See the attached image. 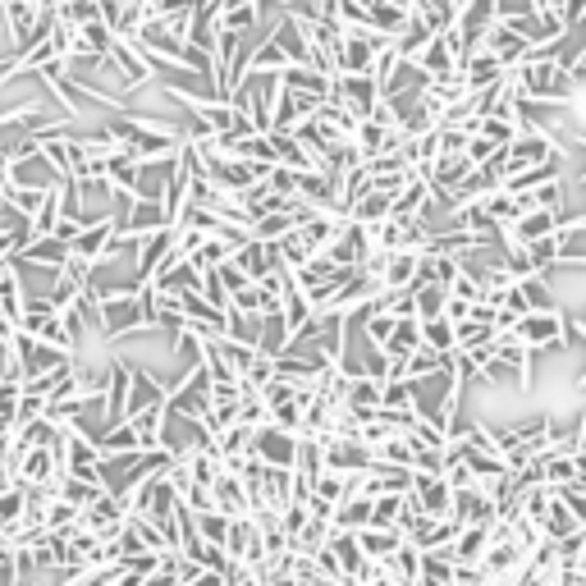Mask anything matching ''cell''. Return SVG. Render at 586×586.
<instances>
[{"label": "cell", "instance_id": "obj_1", "mask_svg": "<svg viewBox=\"0 0 586 586\" xmlns=\"http://www.w3.org/2000/svg\"><path fill=\"white\" fill-rule=\"evenodd\" d=\"M513 78H518V87L536 101H559V106H568V101L577 97L573 74H568L559 60H527L522 69H513Z\"/></svg>", "mask_w": 586, "mask_h": 586}, {"label": "cell", "instance_id": "obj_2", "mask_svg": "<svg viewBox=\"0 0 586 586\" xmlns=\"http://www.w3.org/2000/svg\"><path fill=\"white\" fill-rule=\"evenodd\" d=\"M138 335H152V321L142 312L138 293H115L101 303V344H129Z\"/></svg>", "mask_w": 586, "mask_h": 586}, {"label": "cell", "instance_id": "obj_3", "mask_svg": "<svg viewBox=\"0 0 586 586\" xmlns=\"http://www.w3.org/2000/svg\"><path fill=\"white\" fill-rule=\"evenodd\" d=\"M518 335L527 339L532 353H554V348L568 344V316L559 312V307H550V312H527L518 321Z\"/></svg>", "mask_w": 586, "mask_h": 586}, {"label": "cell", "instance_id": "obj_4", "mask_svg": "<svg viewBox=\"0 0 586 586\" xmlns=\"http://www.w3.org/2000/svg\"><path fill=\"white\" fill-rule=\"evenodd\" d=\"M554 156H564V138H554L545 129H522L518 138L509 142V174L527 170V165H545Z\"/></svg>", "mask_w": 586, "mask_h": 586}, {"label": "cell", "instance_id": "obj_5", "mask_svg": "<svg viewBox=\"0 0 586 586\" xmlns=\"http://www.w3.org/2000/svg\"><path fill=\"white\" fill-rule=\"evenodd\" d=\"M298 449H303V435L298 431H284V426H261L257 440H252V454L261 458L266 467H298Z\"/></svg>", "mask_w": 586, "mask_h": 586}, {"label": "cell", "instance_id": "obj_6", "mask_svg": "<svg viewBox=\"0 0 586 586\" xmlns=\"http://www.w3.org/2000/svg\"><path fill=\"white\" fill-rule=\"evenodd\" d=\"M330 97H339L348 110H358L362 120H371V110L385 101V92H380L376 74H335V92Z\"/></svg>", "mask_w": 586, "mask_h": 586}, {"label": "cell", "instance_id": "obj_7", "mask_svg": "<svg viewBox=\"0 0 586 586\" xmlns=\"http://www.w3.org/2000/svg\"><path fill=\"white\" fill-rule=\"evenodd\" d=\"M69 257H74V243H65L60 234H33V239L14 252V261L33 266V271H60Z\"/></svg>", "mask_w": 586, "mask_h": 586}, {"label": "cell", "instance_id": "obj_8", "mask_svg": "<svg viewBox=\"0 0 586 586\" xmlns=\"http://www.w3.org/2000/svg\"><path fill=\"white\" fill-rule=\"evenodd\" d=\"M408 495H413V504L426 513V518H454V486H449L445 477H426V472H417Z\"/></svg>", "mask_w": 586, "mask_h": 586}, {"label": "cell", "instance_id": "obj_9", "mask_svg": "<svg viewBox=\"0 0 586 586\" xmlns=\"http://www.w3.org/2000/svg\"><path fill=\"white\" fill-rule=\"evenodd\" d=\"M271 37L280 42V51L289 55L293 65H312V33H307L303 14H280L271 28Z\"/></svg>", "mask_w": 586, "mask_h": 586}, {"label": "cell", "instance_id": "obj_10", "mask_svg": "<svg viewBox=\"0 0 586 586\" xmlns=\"http://www.w3.org/2000/svg\"><path fill=\"white\" fill-rule=\"evenodd\" d=\"M170 403V380H161L156 371L133 362V390H129V417L147 413V408H165Z\"/></svg>", "mask_w": 586, "mask_h": 586}, {"label": "cell", "instance_id": "obj_11", "mask_svg": "<svg viewBox=\"0 0 586 586\" xmlns=\"http://www.w3.org/2000/svg\"><path fill=\"white\" fill-rule=\"evenodd\" d=\"M495 358H500L504 367L518 376L522 390H532V358H536V353L527 348V339H522L518 330H504V335L495 339Z\"/></svg>", "mask_w": 586, "mask_h": 586}, {"label": "cell", "instance_id": "obj_12", "mask_svg": "<svg viewBox=\"0 0 586 586\" xmlns=\"http://www.w3.org/2000/svg\"><path fill=\"white\" fill-rule=\"evenodd\" d=\"M559 211H550V207H532V211H522L518 220H513L509 229H504V239L509 243H536V239H550L554 229H559Z\"/></svg>", "mask_w": 586, "mask_h": 586}, {"label": "cell", "instance_id": "obj_13", "mask_svg": "<svg viewBox=\"0 0 586 586\" xmlns=\"http://www.w3.org/2000/svg\"><path fill=\"white\" fill-rule=\"evenodd\" d=\"M174 248H179V234H174V225H170V229H156V234H147V239H142L138 261H133V275H138V280H152V275L161 271V261L170 257Z\"/></svg>", "mask_w": 586, "mask_h": 586}, {"label": "cell", "instance_id": "obj_14", "mask_svg": "<svg viewBox=\"0 0 586 586\" xmlns=\"http://www.w3.org/2000/svg\"><path fill=\"white\" fill-rule=\"evenodd\" d=\"M417 65H422L431 78H449V74H463V55H458V46L449 42V33H435L431 46L417 55Z\"/></svg>", "mask_w": 586, "mask_h": 586}, {"label": "cell", "instance_id": "obj_15", "mask_svg": "<svg viewBox=\"0 0 586 586\" xmlns=\"http://www.w3.org/2000/svg\"><path fill=\"white\" fill-rule=\"evenodd\" d=\"M174 225V216H170V207H165L161 197H138L133 202V211H129V220H124V229L129 234H156V229H170Z\"/></svg>", "mask_w": 586, "mask_h": 586}, {"label": "cell", "instance_id": "obj_16", "mask_svg": "<svg viewBox=\"0 0 586 586\" xmlns=\"http://www.w3.org/2000/svg\"><path fill=\"white\" fill-rule=\"evenodd\" d=\"M60 179H65V174L46 161V152H37V156H28V161H14L10 165V184H23V188H55Z\"/></svg>", "mask_w": 586, "mask_h": 586}, {"label": "cell", "instance_id": "obj_17", "mask_svg": "<svg viewBox=\"0 0 586 586\" xmlns=\"http://www.w3.org/2000/svg\"><path fill=\"white\" fill-rule=\"evenodd\" d=\"M490 545H495V522H481V527H463L454 541V559L458 564H486Z\"/></svg>", "mask_w": 586, "mask_h": 586}, {"label": "cell", "instance_id": "obj_18", "mask_svg": "<svg viewBox=\"0 0 586 586\" xmlns=\"http://www.w3.org/2000/svg\"><path fill=\"white\" fill-rule=\"evenodd\" d=\"M504 74H509V69H504V60L495 51H486V46H481V51H472L463 60V78H467V87H472V92H481V87H490V83H500Z\"/></svg>", "mask_w": 586, "mask_h": 586}, {"label": "cell", "instance_id": "obj_19", "mask_svg": "<svg viewBox=\"0 0 586 586\" xmlns=\"http://www.w3.org/2000/svg\"><path fill=\"white\" fill-rule=\"evenodd\" d=\"M280 78L289 92H307V97H330V92H335V78L312 69V65H289Z\"/></svg>", "mask_w": 586, "mask_h": 586}, {"label": "cell", "instance_id": "obj_20", "mask_svg": "<svg viewBox=\"0 0 586 586\" xmlns=\"http://www.w3.org/2000/svg\"><path fill=\"white\" fill-rule=\"evenodd\" d=\"M371 513H376V500H371V495H362V490H353V495H348V500L335 509V527H339V532H367Z\"/></svg>", "mask_w": 586, "mask_h": 586}, {"label": "cell", "instance_id": "obj_21", "mask_svg": "<svg viewBox=\"0 0 586 586\" xmlns=\"http://www.w3.org/2000/svg\"><path fill=\"white\" fill-rule=\"evenodd\" d=\"M174 161H179V156H165V161H142L133 193H138V197H161V202H165V188H170V179H174Z\"/></svg>", "mask_w": 586, "mask_h": 586}, {"label": "cell", "instance_id": "obj_22", "mask_svg": "<svg viewBox=\"0 0 586 586\" xmlns=\"http://www.w3.org/2000/svg\"><path fill=\"white\" fill-rule=\"evenodd\" d=\"M358 536H362V550H367V559H376V564H390L394 554L403 550V541H408L399 527H367V532H358Z\"/></svg>", "mask_w": 586, "mask_h": 586}, {"label": "cell", "instance_id": "obj_23", "mask_svg": "<svg viewBox=\"0 0 586 586\" xmlns=\"http://www.w3.org/2000/svg\"><path fill=\"white\" fill-rule=\"evenodd\" d=\"M97 445H101V458H115V454H142V435L133 422H115L106 426V431L97 435Z\"/></svg>", "mask_w": 586, "mask_h": 586}, {"label": "cell", "instance_id": "obj_24", "mask_svg": "<svg viewBox=\"0 0 586 586\" xmlns=\"http://www.w3.org/2000/svg\"><path fill=\"white\" fill-rule=\"evenodd\" d=\"M541 532H545V541H568L573 532H582V522H577V513L564 504V495L554 490V504H550V513H545V522H541Z\"/></svg>", "mask_w": 586, "mask_h": 586}, {"label": "cell", "instance_id": "obj_25", "mask_svg": "<svg viewBox=\"0 0 586 586\" xmlns=\"http://www.w3.org/2000/svg\"><path fill=\"white\" fill-rule=\"evenodd\" d=\"M417 271H422V252H390V266H385L380 289H413Z\"/></svg>", "mask_w": 586, "mask_h": 586}, {"label": "cell", "instance_id": "obj_26", "mask_svg": "<svg viewBox=\"0 0 586 586\" xmlns=\"http://www.w3.org/2000/svg\"><path fill=\"white\" fill-rule=\"evenodd\" d=\"M422 344H426L422 339V316H399V330H394V339L385 344V353H390L394 362H408Z\"/></svg>", "mask_w": 586, "mask_h": 586}, {"label": "cell", "instance_id": "obj_27", "mask_svg": "<svg viewBox=\"0 0 586 586\" xmlns=\"http://www.w3.org/2000/svg\"><path fill=\"white\" fill-rule=\"evenodd\" d=\"M367 10H371V28H376V33H390V37H399L403 28H408V19H413V10L399 5V0H371Z\"/></svg>", "mask_w": 586, "mask_h": 586}, {"label": "cell", "instance_id": "obj_28", "mask_svg": "<svg viewBox=\"0 0 586 586\" xmlns=\"http://www.w3.org/2000/svg\"><path fill=\"white\" fill-rule=\"evenodd\" d=\"M550 55H554V60H559V65L568 69V74H573V69L586 60V23H568V28H564V37H559V42L550 46Z\"/></svg>", "mask_w": 586, "mask_h": 586}, {"label": "cell", "instance_id": "obj_29", "mask_svg": "<svg viewBox=\"0 0 586 586\" xmlns=\"http://www.w3.org/2000/svg\"><path fill=\"white\" fill-rule=\"evenodd\" d=\"M431 193H435L431 179H426V174H413V179H408V188L394 197V220H417V211L431 202Z\"/></svg>", "mask_w": 586, "mask_h": 586}, {"label": "cell", "instance_id": "obj_30", "mask_svg": "<svg viewBox=\"0 0 586 586\" xmlns=\"http://www.w3.org/2000/svg\"><path fill=\"white\" fill-rule=\"evenodd\" d=\"M55 495H60V500H69V504H78V509H92V504L106 495V486H101V481H87V477L65 472V477H60V486H55Z\"/></svg>", "mask_w": 586, "mask_h": 586}, {"label": "cell", "instance_id": "obj_31", "mask_svg": "<svg viewBox=\"0 0 586 586\" xmlns=\"http://www.w3.org/2000/svg\"><path fill=\"white\" fill-rule=\"evenodd\" d=\"M261 326H266V316L261 312H239V307H229L225 312V335L239 339V344L261 348Z\"/></svg>", "mask_w": 586, "mask_h": 586}, {"label": "cell", "instance_id": "obj_32", "mask_svg": "<svg viewBox=\"0 0 586 586\" xmlns=\"http://www.w3.org/2000/svg\"><path fill=\"white\" fill-rule=\"evenodd\" d=\"M289 207H293V202H289ZM293 229H303V220L293 216V211H271V216H261V220H257L252 239H261V243H284Z\"/></svg>", "mask_w": 586, "mask_h": 586}, {"label": "cell", "instance_id": "obj_33", "mask_svg": "<svg viewBox=\"0 0 586 586\" xmlns=\"http://www.w3.org/2000/svg\"><path fill=\"white\" fill-rule=\"evenodd\" d=\"M289 344H293L289 316L284 312L266 316V326H261V353H266V358H280V353H289Z\"/></svg>", "mask_w": 586, "mask_h": 586}, {"label": "cell", "instance_id": "obj_34", "mask_svg": "<svg viewBox=\"0 0 586 586\" xmlns=\"http://www.w3.org/2000/svg\"><path fill=\"white\" fill-rule=\"evenodd\" d=\"M55 316H60V307H55L51 293H28V307H23V316H19V330L37 335V330H42L46 321H55Z\"/></svg>", "mask_w": 586, "mask_h": 586}, {"label": "cell", "instance_id": "obj_35", "mask_svg": "<svg viewBox=\"0 0 586 586\" xmlns=\"http://www.w3.org/2000/svg\"><path fill=\"white\" fill-rule=\"evenodd\" d=\"M422 559H426V554H422V550H417V545H413V541H403V550H399V554H394L390 564H385V573H390V577H394V582H403V586H413V582H417V577H422Z\"/></svg>", "mask_w": 586, "mask_h": 586}, {"label": "cell", "instance_id": "obj_36", "mask_svg": "<svg viewBox=\"0 0 586 586\" xmlns=\"http://www.w3.org/2000/svg\"><path fill=\"white\" fill-rule=\"evenodd\" d=\"M458 10H463L458 0H417L413 5V14H422L435 33H449V28L458 23Z\"/></svg>", "mask_w": 586, "mask_h": 586}, {"label": "cell", "instance_id": "obj_37", "mask_svg": "<svg viewBox=\"0 0 586 586\" xmlns=\"http://www.w3.org/2000/svg\"><path fill=\"white\" fill-rule=\"evenodd\" d=\"M422 339L426 348H435V353H458V326L449 321V316H435V321H422Z\"/></svg>", "mask_w": 586, "mask_h": 586}, {"label": "cell", "instance_id": "obj_38", "mask_svg": "<svg viewBox=\"0 0 586 586\" xmlns=\"http://www.w3.org/2000/svg\"><path fill=\"white\" fill-rule=\"evenodd\" d=\"M431 37H435V28L422 19V14H413V19H408V28L399 33V51H403V60H417V55H422L426 46H431Z\"/></svg>", "mask_w": 586, "mask_h": 586}, {"label": "cell", "instance_id": "obj_39", "mask_svg": "<svg viewBox=\"0 0 586 586\" xmlns=\"http://www.w3.org/2000/svg\"><path fill=\"white\" fill-rule=\"evenodd\" d=\"M394 216V197L390 193H367L358 202V207H353V220H358V225H380V220H390Z\"/></svg>", "mask_w": 586, "mask_h": 586}, {"label": "cell", "instance_id": "obj_40", "mask_svg": "<svg viewBox=\"0 0 586 586\" xmlns=\"http://www.w3.org/2000/svg\"><path fill=\"white\" fill-rule=\"evenodd\" d=\"M413 293H417V316H422V321L445 316V307H449V289H445V284H413Z\"/></svg>", "mask_w": 586, "mask_h": 586}, {"label": "cell", "instance_id": "obj_41", "mask_svg": "<svg viewBox=\"0 0 586 586\" xmlns=\"http://www.w3.org/2000/svg\"><path fill=\"white\" fill-rule=\"evenodd\" d=\"M376 463H385V467H417L413 440H408V435H390V440L376 449Z\"/></svg>", "mask_w": 586, "mask_h": 586}, {"label": "cell", "instance_id": "obj_42", "mask_svg": "<svg viewBox=\"0 0 586 586\" xmlns=\"http://www.w3.org/2000/svg\"><path fill=\"white\" fill-rule=\"evenodd\" d=\"M229 527H234V518L229 513H220V509H211V513H197V536L207 545H220L225 550V541H229Z\"/></svg>", "mask_w": 586, "mask_h": 586}, {"label": "cell", "instance_id": "obj_43", "mask_svg": "<svg viewBox=\"0 0 586 586\" xmlns=\"http://www.w3.org/2000/svg\"><path fill=\"white\" fill-rule=\"evenodd\" d=\"M486 211H490V220H495V225H500V229H509L513 220L522 216V202L509 193V188H495V193L486 197Z\"/></svg>", "mask_w": 586, "mask_h": 586}, {"label": "cell", "instance_id": "obj_44", "mask_svg": "<svg viewBox=\"0 0 586 586\" xmlns=\"http://www.w3.org/2000/svg\"><path fill=\"white\" fill-rule=\"evenodd\" d=\"M500 339V330L490 326V321H477V316H467V321H458V348H486Z\"/></svg>", "mask_w": 586, "mask_h": 586}, {"label": "cell", "instance_id": "obj_45", "mask_svg": "<svg viewBox=\"0 0 586 586\" xmlns=\"http://www.w3.org/2000/svg\"><path fill=\"white\" fill-rule=\"evenodd\" d=\"M477 133H486L490 142L509 147V142L522 133V124H518V120H509V115H481V120H477Z\"/></svg>", "mask_w": 586, "mask_h": 586}, {"label": "cell", "instance_id": "obj_46", "mask_svg": "<svg viewBox=\"0 0 586 586\" xmlns=\"http://www.w3.org/2000/svg\"><path fill=\"white\" fill-rule=\"evenodd\" d=\"M518 293L527 298V307H532V312H550V307H554L550 275H527V280H518Z\"/></svg>", "mask_w": 586, "mask_h": 586}, {"label": "cell", "instance_id": "obj_47", "mask_svg": "<svg viewBox=\"0 0 586 586\" xmlns=\"http://www.w3.org/2000/svg\"><path fill=\"white\" fill-rule=\"evenodd\" d=\"M5 197H10V202L23 211V216H37V211L46 207V197H51V188H23V184H5Z\"/></svg>", "mask_w": 586, "mask_h": 586}, {"label": "cell", "instance_id": "obj_48", "mask_svg": "<svg viewBox=\"0 0 586 586\" xmlns=\"http://www.w3.org/2000/svg\"><path fill=\"white\" fill-rule=\"evenodd\" d=\"M23 518H28V490H23V486L0 490V527H10V522H23Z\"/></svg>", "mask_w": 586, "mask_h": 586}, {"label": "cell", "instance_id": "obj_49", "mask_svg": "<svg viewBox=\"0 0 586 586\" xmlns=\"http://www.w3.org/2000/svg\"><path fill=\"white\" fill-rule=\"evenodd\" d=\"M394 330H399V316H394V312H376V316L367 321V330H362L358 339H367L371 348H385V344L394 339Z\"/></svg>", "mask_w": 586, "mask_h": 586}, {"label": "cell", "instance_id": "obj_50", "mask_svg": "<svg viewBox=\"0 0 586 586\" xmlns=\"http://www.w3.org/2000/svg\"><path fill=\"white\" fill-rule=\"evenodd\" d=\"M509 147H500V142H490L486 133H472V142H467V156H472V165H486L495 161V156H504Z\"/></svg>", "mask_w": 586, "mask_h": 586}, {"label": "cell", "instance_id": "obj_51", "mask_svg": "<svg viewBox=\"0 0 586 586\" xmlns=\"http://www.w3.org/2000/svg\"><path fill=\"white\" fill-rule=\"evenodd\" d=\"M229 307H239V312H261V289H257V284H248V289H239V293H234V303H229ZM261 316H266V312H261Z\"/></svg>", "mask_w": 586, "mask_h": 586}, {"label": "cell", "instance_id": "obj_52", "mask_svg": "<svg viewBox=\"0 0 586 586\" xmlns=\"http://www.w3.org/2000/svg\"><path fill=\"white\" fill-rule=\"evenodd\" d=\"M500 19H518V14H536V0H495Z\"/></svg>", "mask_w": 586, "mask_h": 586}, {"label": "cell", "instance_id": "obj_53", "mask_svg": "<svg viewBox=\"0 0 586 586\" xmlns=\"http://www.w3.org/2000/svg\"><path fill=\"white\" fill-rule=\"evenodd\" d=\"M568 344H586V307L577 316H568Z\"/></svg>", "mask_w": 586, "mask_h": 586}, {"label": "cell", "instance_id": "obj_54", "mask_svg": "<svg viewBox=\"0 0 586 586\" xmlns=\"http://www.w3.org/2000/svg\"><path fill=\"white\" fill-rule=\"evenodd\" d=\"M559 14H564V23H582L586 0H564V5H559Z\"/></svg>", "mask_w": 586, "mask_h": 586}, {"label": "cell", "instance_id": "obj_55", "mask_svg": "<svg viewBox=\"0 0 586 586\" xmlns=\"http://www.w3.org/2000/svg\"><path fill=\"white\" fill-rule=\"evenodd\" d=\"M10 486H14V477L5 472V467H0V490H10Z\"/></svg>", "mask_w": 586, "mask_h": 586}]
</instances>
